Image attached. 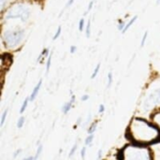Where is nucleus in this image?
<instances>
[{"label": "nucleus", "mask_w": 160, "mask_h": 160, "mask_svg": "<svg viewBox=\"0 0 160 160\" xmlns=\"http://www.w3.org/2000/svg\"><path fill=\"white\" fill-rule=\"evenodd\" d=\"M128 132L134 141L142 143L151 142L158 137V129L142 119H133Z\"/></svg>", "instance_id": "obj_1"}, {"label": "nucleus", "mask_w": 160, "mask_h": 160, "mask_svg": "<svg viewBox=\"0 0 160 160\" xmlns=\"http://www.w3.org/2000/svg\"><path fill=\"white\" fill-rule=\"evenodd\" d=\"M124 160H151L148 149L138 146H128L124 151Z\"/></svg>", "instance_id": "obj_2"}, {"label": "nucleus", "mask_w": 160, "mask_h": 160, "mask_svg": "<svg viewBox=\"0 0 160 160\" xmlns=\"http://www.w3.org/2000/svg\"><path fill=\"white\" fill-rule=\"evenodd\" d=\"M22 35H23V31H22V30L18 31V32L17 31L16 32L15 31L14 32H8L6 34L4 38H5V40L8 46H15L21 41Z\"/></svg>", "instance_id": "obj_3"}, {"label": "nucleus", "mask_w": 160, "mask_h": 160, "mask_svg": "<svg viewBox=\"0 0 160 160\" xmlns=\"http://www.w3.org/2000/svg\"><path fill=\"white\" fill-rule=\"evenodd\" d=\"M41 85H42V80H39V82L37 83V85L35 86V88H34V90H33V92H32V94H31V96H30V101H33V100H35V98L38 97V92H39V89H40V87H41Z\"/></svg>", "instance_id": "obj_4"}, {"label": "nucleus", "mask_w": 160, "mask_h": 160, "mask_svg": "<svg viewBox=\"0 0 160 160\" xmlns=\"http://www.w3.org/2000/svg\"><path fill=\"white\" fill-rule=\"evenodd\" d=\"M75 99H76V98H75V96L73 95L72 97H71V99L69 100V102H67V103H65V105L63 106V112H64V114H67L69 111H70V109L72 108V104L75 102Z\"/></svg>", "instance_id": "obj_5"}, {"label": "nucleus", "mask_w": 160, "mask_h": 160, "mask_svg": "<svg viewBox=\"0 0 160 160\" xmlns=\"http://www.w3.org/2000/svg\"><path fill=\"white\" fill-rule=\"evenodd\" d=\"M137 19H138V16H135V17H133V18H132V19H131L129 22H128V23L126 25L125 29L123 30V34H124V33H126V32L128 31V29H129V28H130V26H131V25H132V24H133V23L136 22V20H137Z\"/></svg>", "instance_id": "obj_6"}, {"label": "nucleus", "mask_w": 160, "mask_h": 160, "mask_svg": "<svg viewBox=\"0 0 160 160\" xmlns=\"http://www.w3.org/2000/svg\"><path fill=\"white\" fill-rule=\"evenodd\" d=\"M29 100H30V98H25V99H24V101H23V103L22 104V107H21V109H20V113H21V114H22V113L24 112V111L26 110Z\"/></svg>", "instance_id": "obj_7"}, {"label": "nucleus", "mask_w": 160, "mask_h": 160, "mask_svg": "<svg viewBox=\"0 0 160 160\" xmlns=\"http://www.w3.org/2000/svg\"><path fill=\"white\" fill-rule=\"evenodd\" d=\"M97 128H98V122H94V123L90 126V128H88V131H87L88 134H89V135L94 134V132L96 131Z\"/></svg>", "instance_id": "obj_8"}, {"label": "nucleus", "mask_w": 160, "mask_h": 160, "mask_svg": "<svg viewBox=\"0 0 160 160\" xmlns=\"http://www.w3.org/2000/svg\"><path fill=\"white\" fill-rule=\"evenodd\" d=\"M93 140H94V134L88 135L87 138L85 139V145L86 146H91L92 142H93Z\"/></svg>", "instance_id": "obj_9"}, {"label": "nucleus", "mask_w": 160, "mask_h": 160, "mask_svg": "<svg viewBox=\"0 0 160 160\" xmlns=\"http://www.w3.org/2000/svg\"><path fill=\"white\" fill-rule=\"evenodd\" d=\"M8 109H6L5 111H4V112H3V114H2V117H1V122H0V126L1 127H3L4 126V124H5V122H6V118H7V115H8Z\"/></svg>", "instance_id": "obj_10"}, {"label": "nucleus", "mask_w": 160, "mask_h": 160, "mask_svg": "<svg viewBox=\"0 0 160 160\" xmlns=\"http://www.w3.org/2000/svg\"><path fill=\"white\" fill-rule=\"evenodd\" d=\"M42 150H43V146H42V145H38V150H37V153H36V156L34 157V159L38 160V158H39V156H40L41 153H42Z\"/></svg>", "instance_id": "obj_11"}, {"label": "nucleus", "mask_w": 160, "mask_h": 160, "mask_svg": "<svg viewBox=\"0 0 160 160\" xmlns=\"http://www.w3.org/2000/svg\"><path fill=\"white\" fill-rule=\"evenodd\" d=\"M99 69H100V64H98V66L95 68V70L93 71V74H92V76H91L92 79H95V78L98 76V72H99Z\"/></svg>", "instance_id": "obj_12"}, {"label": "nucleus", "mask_w": 160, "mask_h": 160, "mask_svg": "<svg viewBox=\"0 0 160 160\" xmlns=\"http://www.w3.org/2000/svg\"><path fill=\"white\" fill-rule=\"evenodd\" d=\"M23 125H24V117L22 116V117L19 118V120L17 122V128H22L23 127Z\"/></svg>", "instance_id": "obj_13"}, {"label": "nucleus", "mask_w": 160, "mask_h": 160, "mask_svg": "<svg viewBox=\"0 0 160 160\" xmlns=\"http://www.w3.org/2000/svg\"><path fill=\"white\" fill-rule=\"evenodd\" d=\"M52 54L51 53V54L49 55V57H48V60H47V64H46V71H47V72H49L50 68H51V64H52Z\"/></svg>", "instance_id": "obj_14"}, {"label": "nucleus", "mask_w": 160, "mask_h": 160, "mask_svg": "<svg viewBox=\"0 0 160 160\" xmlns=\"http://www.w3.org/2000/svg\"><path fill=\"white\" fill-rule=\"evenodd\" d=\"M77 147H78V143H75V144L72 146V148H71V150H70V152H69V158H71V157L75 154V152H76V150H77Z\"/></svg>", "instance_id": "obj_15"}, {"label": "nucleus", "mask_w": 160, "mask_h": 160, "mask_svg": "<svg viewBox=\"0 0 160 160\" xmlns=\"http://www.w3.org/2000/svg\"><path fill=\"white\" fill-rule=\"evenodd\" d=\"M90 27H91V21L88 20L87 26H86V37H87V38L90 37Z\"/></svg>", "instance_id": "obj_16"}, {"label": "nucleus", "mask_w": 160, "mask_h": 160, "mask_svg": "<svg viewBox=\"0 0 160 160\" xmlns=\"http://www.w3.org/2000/svg\"><path fill=\"white\" fill-rule=\"evenodd\" d=\"M112 83V73L109 72V74H108V87H111Z\"/></svg>", "instance_id": "obj_17"}, {"label": "nucleus", "mask_w": 160, "mask_h": 160, "mask_svg": "<svg viewBox=\"0 0 160 160\" xmlns=\"http://www.w3.org/2000/svg\"><path fill=\"white\" fill-rule=\"evenodd\" d=\"M147 36H148V32L146 31L143 35V38L142 39V42H141V47H143L144 44H145V41H146V38H147Z\"/></svg>", "instance_id": "obj_18"}, {"label": "nucleus", "mask_w": 160, "mask_h": 160, "mask_svg": "<svg viewBox=\"0 0 160 160\" xmlns=\"http://www.w3.org/2000/svg\"><path fill=\"white\" fill-rule=\"evenodd\" d=\"M83 26H84V20L83 19H81L80 20V22H79V30L81 32L83 30Z\"/></svg>", "instance_id": "obj_19"}, {"label": "nucleus", "mask_w": 160, "mask_h": 160, "mask_svg": "<svg viewBox=\"0 0 160 160\" xmlns=\"http://www.w3.org/2000/svg\"><path fill=\"white\" fill-rule=\"evenodd\" d=\"M60 34H61V26H59V27L57 28V31H56V33H55V35H54V37H53V40L57 39V38H59Z\"/></svg>", "instance_id": "obj_20"}, {"label": "nucleus", "mask_w": 160, "mask_h": 160, "mask_svg": "<svg viewBox=\"0 0 160 160\" xmlns=\"http://www.w3.org/2000/svg\"><path fill=\"white\" fill-rule=\"evenodd\" d=\"M125 27H126L125 22H123L122 21H120V22H119V25H118V29H119L120 31H122V32H123V30L125 29Z\"/></svg>", "instance_id": "obj_21"}, {"label": "nucleus", "mask_w": 160, "mask_h": 160, "mask_svg": "<svg viewBox=\"0 0 160 160\" xmlns=\"http://www.w3.org/2000/svg\"><path fill=\"white\" fill-rule=\"evenodd\" d=\"M85 155H86V147L84 146V147H82V152H81V156H82V160H84V158H85Z\"/></svg>", "instance_id": "obj_22"}, {"label": "nucleus", "mask_w": 160, "mask_h": 160, "mask_svg": "<svg viewBox=\"0 0 160 160\" xmlns=\"http://www.w3.org/2000/svg\"><path fill=\"white\" fill-rule=\"evenodd\" d=\"M156 117H157V118H154V120L156 121V123L160 127V112L156 114Z\"/></svg>", "instance_id": "obj_23"}, {"label": "nucleus", "mask_w": 160, "mask_h": 160, "mask_svg": "<svg viewBox=\"0 0 160 160\" xmlns=\"http://www.w3.org/2000/svg\"><path fill=\"white\" fill-rule=\"evenodd\" d=\"M104 112H105V106H104L103 104L99 105V108H98V112H99L100 114H102Z\"/></svg>", "instance_id": "obj_24"}, {"label": "nucleus", "mask_w": 160, "mask_h": 160, "mask_svg": "<svg viewBox=\"0 0 160 160\" xmlns=\"http://www.w3.org/2000/svg\"><path fill=\"white\" fill-rule=\"evenodd\" d=\"M93 5H94V1H91L90 2V4H89V6H88V8H87V11L85 12V14L88 12V11H90L91 9H92V8H93Z\"/></svg>", "instance_id": "obj_25"}, {"label": "nucleus", "mask_w": 160, "mask_h": 160, "mask_svg": "<svg viewBox=\"0 0 160 160\" xmlns=\"http://www.w3.org/2000/svg\"><path fill=\"white\" fill-rule=\"evenodd\" d=\"M81 99H82V101H87L89 99V96L88 95H83Z\"/></svg>", "instance_id": "obj_26"}, {"label": "nucleus", "mask_w": 160, "mask_h": 160, "mask_svg": "<svg viewBox=\"0 0 160 160\" xmlns=\"http://www.w3.org/2000/svg\"><path fill=\"white\" fill-rule=\"evenodd\" d=\"M21 152H22V150H21V149H18V150H17V151H16V152L14 153V155H13V158H17V157L19 156V154H20Z\"/></svg>", "instance_id": "obj_27"}, {"label": "nucleus", "mask_w": 160, "mask_h": 160, "mask_svg": "<svg viewBox=\"0 0 160 160\" xmlns=\"http://www.w3.org/2000/svg\"><path fill=\"white\" fill-rule=\"evenodd\" d=\"M101 156H102V150H99L98 153V158H97V160H100L101 158Z\"/></svg>", "instance_id": "obj_28"}, {"label": "nucleus", "mask_w": 160, "mask_h": 160, "mask_svg": "<svg viewBox=\"0 0 160 160\" xmlns=\"http://www.w3.org/2000/svg\"><path fill=\"white\" fill-rule=\"evenodd\" d=\"M158 101H160V89L158 92V97L156 98V101L155 102H158Z\"/></svg>", "instance_id": "obj_29"}, {"label": "nucleus", "mask_w": 160, "mask_h": 160, "mask_svg": "<svg viewBox=\"0 0 160 160\" xmlns=\"http://www.w3.org/2000/svg\"><path fill=\"white\" fill-rule=\"evenodd\" d=\"M76 50H77V49H76L75 46H71V47H70V52H71V53H74V52H76Z\"/></svg>", "instance_id": "obj_30"}, {"label": "nucleus", "mask_w": 160, "mask_h": 160, "mask_svg": "<svg viewBox=\"0 0 160 160\" xmlns=\"http://www.w3.org/2000/svg\"><path fill=\"white\" fill-rule=\"evenodd\" d=\"M73 2H74V0H69V1L68 2V4H67V7H69V6H71V5L73 4Z\"/></svg>", "instance_id": "obj_31"}, {"label": "nucleus", "mask_w": 160, "mask_h": 160, "mask_svg": "<svg viewBox=\"0 0 160 160\" xmlns=\"http://www.w3.org/2000/svg\"><path fill=\"white\" fill-rule=\"evenodd\" d=\"M157 3H158V4H159V3H160V0H158V2H157Z\"/></svg>", "instance_id": "obj_32"}, {"label": "nucleus", "mask_w": 160, "mask_h": 160, "mask_svg": "<svg viewBox=\"0 0 160 160\" xmlns=\"http://www.w3.org/2000/svg\"><path fill=\"white\" fill-rule=\"evenodd\" d=\"M23 160H28V158H24Z\"/></svg>", "instance_id": "obj_33"}]
</instances>
